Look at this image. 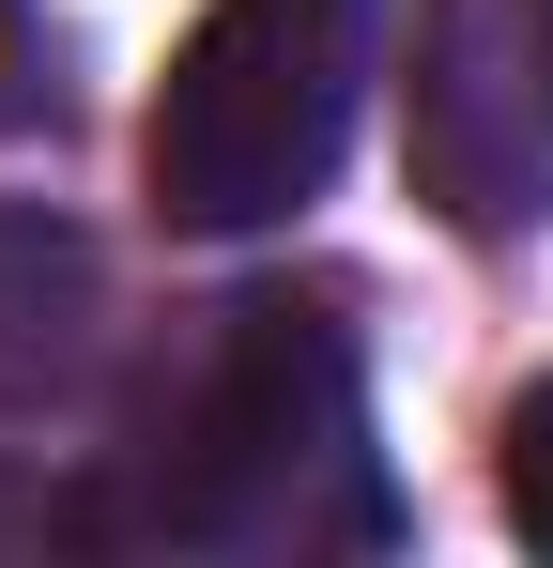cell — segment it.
<instances>
[{"label": "cell", "instance_id": "277c9868", "mask_svg": "<svg viewBox=\"0 0 553 568\" xmlns=\"http://www.w3.org/2000/svg\"><path fill=\"white\" fill-rule=\"evenodd\" d=\"M108 354V262L78 215L0 200V415H62Z\"/></svg>", "mask_w": 553, "mask_h": 568}, {"label": "cell", "instance_id": "5b68a950", "mask_svg": "<svg viewBox=\"0 0 553 568\" xmlns=\"http://www.w3.org/2000/svg\"><path fill=\"white\" fill-rule=\"evenodd\" d=\"M507 523L553 554V384H523V415H507Z\"/></svg>", "mask_w": 553, "mask_h": 568}, {"label": "cell", "instance_id": "52a82bcc", "mask_svg": "<svg viewBox=\"0 0 553 568\" xmlns=\"http://www.w3.org/2000/svg\"><path fill=\"white\" fill-rule=\"evenodd\" d=\"M47 108V47H31V16L0 0V123H31Z\"/></svg>", "mask_w": 553, "mask_h": 568}, {"label": "cell", "instance_id": "7a4b0ae2", "mask_svg": "<svg viewBox=\"0 0 553 568\" xmlns=\"http://www.w3.org/2000/svg\"><path fill=\"white\" fill-rule=\"evenodd\" d=\"M369 93V0H215L170 47V93L139 123V170L170 231H276L323 200Z\"/></svg>", "mask_w": 553, "mask_h": 568}, {"label": "cell", "instance_id": "6da1fadb", "mask_svg": "<svg viewBox=\"0 0 553 568\" xmlns=\"http://www.w3.org/2000/svg\"><path fill=\"white\" fill-rule=\"evenodd\" d=\"M108 523L184 538V554H369L400 507H384V462H369L354 338L292 292H247L215 323V354L184 369L170 446L139 462V491Z\"/></svg>", "mask_w": 553, "mask_h": 568}, {"label": "cell", "instance_id": "3957f363", "mask_svg": "<svg viewBox=\"0 0 553 568\" xmlns=\"http://www.w3.org/2000/svg\"><path fill=\"white\" fill-rule=\"evenodd\" d=\"M415 200L446 231H523L553 200V0H431L415 31Z\"/></svg>", "mask_w": 553, "mask_h": 568}, {"label": "cell", "instance_id": "8992f818", "mask_svg": "<svg viewBox=\"0 0 553 568\" xmlns=\"http://www.w3.org/2000/svg\"><path fill=\"white\" fill-rule=\"evenodd\" d=\"M31 538H108V507H62L47 476H0V554H31Z\"/></svg>", "mask_w": 553, "mask_h": 568}]
</instances>
